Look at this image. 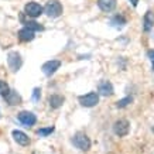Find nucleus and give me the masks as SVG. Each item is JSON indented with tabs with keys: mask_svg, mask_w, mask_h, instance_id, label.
Masks as SVG:
<instances>
[{
	"mask_svg": "<svg viewBox=\"0 0 154 154\" xmlns=\"http://www.w3.org/2000/svg\"><path fill=\"white\" fill-rule=\"evenodd\" d=\"M72 144L76 147V149H79L81 151H88L91 149V140H89V137L85 133H76V134L72 137Z\"/></svg>",
	"mask_w": 154,
	"mask_h": 154,
	"instance_id": "obj_2",
	"label": "nucleus"
},
{
	"mask_svg": "<svg viewBox=\"0 0 154 154\" xmlns=\"http://www.w3.org/2000/svg\"><path fill=\"white\" fill-rule=\"evenodd\" d=\"M9 91H10V88H9V85L6 84V81H0V95L5 98L6 95L9 94Z\"/></svg>",
	"mask_w": 154,
	"mask_h": 154,
	"instance_id": "obj_19",
	"label": "nucleus"
},
{
	"mask_svg": "<svg viewBox=\"0 0 154 154\" xmlns=\"http://www.w3.org/2000/svg\"><path fill=\"white\" fill-rule=\"evenodd\" d=\"M13 137H14V140L17 141L20 146H28L30 144V137L21 130H14L13 131Z\"/></svg>",
	"mask_w": 154,
	"mask_h": 154,
	"instance_id": "obj_10",
	"label": "nucleus"
},
{
	"mask_svg": "<svg viewBox=\"0 0 154 154\" xmlns=\"http://www.w3.org/2000/svg\"><path fill=\"white\" fill-rule=\"evenodd\" d=\"M130 130V123L126 120V119H120V120H117L115 125H113V131H115V134H117L119 137H125L127 136Z\"/></svg>",
	"mask_w": 154,
	"mask_h": 154,
	"instance_id": "obj_4",
	"label": "nucleus"
},
{
	"mask_svg": "<svg viewBox=\"0 0 154 154\" xmlns=\"http://www.w3.org/2000/svg\"><path fill=\"white\" fill-rule=\"evenodd\" d=\"M5 99L11 106H16V105H20V103H21V96H20L16 91H11V89L9 91V94L5 96Z\"/></svg>",
	"mask_w": 154,
	"mask_h": 154,
	"instance_id": "obj_11",
	"label": "nucleus"
},
{
	"mask_svg": "<svg viewBox=\"0 0 154 154\" xmlns=\"http://www.w3.org/2000/svg\"><path fill=\"white\" fill-rule=\"evenodd\" d=\"M98 6L102 11H112L116 7V0H98Z\"/></svg>",
	"mask_w": 154,
	"mask_h": 154,
	"instance_id": "obj_12",
	"label": "nucleus"
},
{
	"mask_svg": "<svg viewBox=\"0 0 154 154\" xmlns=\"http://www.w3.org/2000/svg\"><path fill=\"white\" fill-rule=\"evenodd\" d=\"M48 102H50V106L52 109H58V107H61L64 105L65 99H64V96H61V95H51L50 99H48Z\"/></svg>",
	"mask_w": 154,
	"mask_h": 154,
	"instance_id": "obj_14",
	"label": "nucleus"
},
{
	"mask_svg": "<svg viewBox=\"0 0 154 154\" xmlns=\"http://www.w3.org/2000/svg\"><path fill=\"white\" fill-rule=\"evenodd\" d=\"M40 96H41V89L35 88V89H34V92H33V99H34V100H38V99H40Z\"/></svg>",
	"mask_w": 154,
	"mask_h": 154,
	"instance_id": "obj_21",
	"label": "nucleus"
},
{
	"mask_svg": "<svg viewBox=\"0 0 154 154\" xmlns=\"http://www.w3.org/2000/svg\"><path fill=\"white\" fill-rule=\"evenodd\" d=\"M7 64H9L10 69L13 71V72H17V71L21 68V65H23V60H21V57H20L19 52L13 51L7 55Z\"/></svg>",
	"mask_w": 154,
	"mask_h": 154,
	"instance_id": "obj_6",
	"label": "nucleus"
},
{
	"mask_svg": "<svg viewBox=\"0 0 154 154\" xmlns=\"http://www.w3.org/2000/svg\"><path fill=\"white\" fill-rule=\"evenodd\" d=\"M34 37H35V35H34V31L33 30H30V28H27V27H23L19 31V38L21 40V41H24V42L33 41Z\"/></svg>",
	"mask_w": 154,
	"mask_h": 154,
	"instance_id": "obj_13",
	"label": "nucleus"
},
{
	"mask_svg": "<svg viewBox=\"0 0 154 154\" xmlns=\"http://www.w3.org/2000/svg\"><path fill=\"white\" fill-rule=\"evenodd\" d=\"M112 24H115V26H123V24H126V20L123 19L122 16H115L112 19Z\"/></svg>",
	"mask_w": 154,
	"mask_h": 154,
	"instance_id": "obj_20",
	"label": "nucleus"
},
{
	"mask_svg": "<svg viewBox=\"0 0 154 154\" xmlns=\"http://www.w3.org/2000/svg\"><path fill=\"white\" fill-rule=\"evenodd\" d=\"M79 103L85 107H94L99 103V95L96 92H89L86 95L79 96Z\"/></svg>",
	"mask_w": 154,
	"mask_h": 154,
	"instance_id": "obj_3",
	"label": "nucleus"
},
{
	"mask_svg": "<svg viewBox=\"0 0 154 154\" xmlns=\"http://www.w3.org/2000/svg\"><path fill=\"white\" fill-rule=\"evenodd\" d=\"M133 102V98L131 96H126V98H123V99H120V100H117V103H116V106L117 107H126L129 103H131Z\"/></svg>",
	"mask_w": 154,
	"mask_h": 154,
	"instance_id": "obj_17",
	"label": "nucleus"
},
{
	"mask_svg": "<svg viewBox=\"0 0 154 154\" xmlns=\"http://www.w3.org/2000/svg\"><path fill=\"white\" fill-rule=\"evenodd\" d=\"M44 9V13L47 14L48 17H51V19H57V17H60L64 9H62V5H61L58 0H50L45 7H42Z\"/></svg>",
	"mask_w": 154,
	"mask_h": 154,
	"instance_id": "obj_1",
	"label": "nucleus"
},
{
	"mask_svg": "<svg viewBox=\"0 0 154 154\" xmlns=\"http://www.w3.org/2000/svg\"><path fill=\"white\" fill-rule=\"evenodd\" d=\"M24 11H26V14H27V16H30V17L35 19V17H40V16L44 13V9H42L41 5H38V3H35V2H30V3H27V5H26Z\"/></svg>",
	"mask_w": 154,
	"mask_h": 154,
	"instance_id": "obj_5",
	"label": "nucleus"
},
{
	"mask_svg": "<svg viewBox=\"0 0 154 154\" xmlns=\"http://www.w3.org/2000/svg\"><path fill=\"white\" fill-rule=\"evenodd\" d=\"M98 91L99 94L102 95V96H112L113 95V85L109 82V81H102L98 86Z\"/></svg>",
	"mask_w": 154,
	"mask_h": 154,
	"instance_id": "obj_9",
	"label": "nucleus"
},
{
	"mask_svg": "<svg viewBox=\"0 0 154 154\" xmlns=\"http://www.w3.org/2000/svg\"><path fill=\"white\" fill-rule=\"evenodd\" d=\"M24 24H26L24 27L33 30L34 33H35V31H42V30H44V27H42L41 24H38L37 21H27V23H24Z\"/></svg>",
	"mask_w": 154,
	"mask_h": 154,
	"instance_id": "obj_16",
	"label": "nucleus"
},
{
	"mask_svg": "<svg viewBox=\"0 0 154 154\" xmlns=\"http://www.w3.org/2000/svg\"><path fill=\"white\" fill-rule=\"evenodd\" d=\"M52 131H54V127L50 126V127H45V129H38L37 134L40 136V137H47L48 134H51Z\"/></svg>",
	"mask_w": 154,
	"mask_h": 154,
	"instance_id": "obj_18",
	"label": "nucleus"
},
{
	"mask_svg": "<svg viewBox=\"0 0 154 154\" xmlns=\"http://www.w3.org/2000/svg\"><path fill=\"white\" fill-rule=\"evenodd\" d=\"M17 119H19L21 123H23L24 126L27 127H31L35 125V122H37V117H35V115L31 112H27V110H23V112H20L19 115H17Z\"/></svg>",
	"mask_w": 154,
	"mask_h": 154,
	"instance_id": "obj_7",
	"label": "nucleus"
},
{
	"mask_svg": "<svg viewBox=\"0 0 154 154\" xmlns=\"http://www.w3.org/2000/svg\"><path fill=\"white\" fill-rule=\"evenodd\" d=\"M144 30L146 31H150L151 28H153V26H154V16H153V13L151 11H147L146 13V16H144Z\"/></svg>",
	"mask_w": 154,
	"mask_h": 154,
	"instance_id": "obj_15",
	"label": "nucleus"
},
{
	"mask_svg": "<svg viewBox=\"0 0 154 154\" xmlns=\"http://www.w3.org/2000/svg\"><path fill=\"white\" fill-rule=\"evenodd\" d=\"M60 66H61V61L51 60V61H47L45 64H42L41 71L44 72V75L51 76L52 74H55V72H57V69H60Z\"/></svg>",
	"mask_w": 154,
	"mask_h": 154,
	"instance_id": "obj_8",
	"label": "nucleus"
},
{
	"mask_svg": "<svg viewBox=\"0 0 154 154\" xmlns=\"http://www.w3.org/2000/svg\"><path fill=\"white\" fill-rule=\"evenodd\" d=\"M130 2H131V5L134 6V7L137 6V3H139V0H130Z\"/></svg>",
	"mask_w": 154,
	"mask_h": 154,
	"instance_id": "obj_23",
	"label": "nucleus"
},
{
	"mask_svg": "<svg viewBox=\"0 0 154 154\" xmlns=\"http://www.w3.org/2000/svg\"><path fill=\"white\" fill-rule=\"evenodd\" d=\"M149 58H150V62H151V68L154 71V50H150L149 51Z\"/></svg>",
	"mask_w": 154,
	"mask_h": 154,
	"instance_id": "obj_22",
	"label": "nucleus"
}]
</instances>
